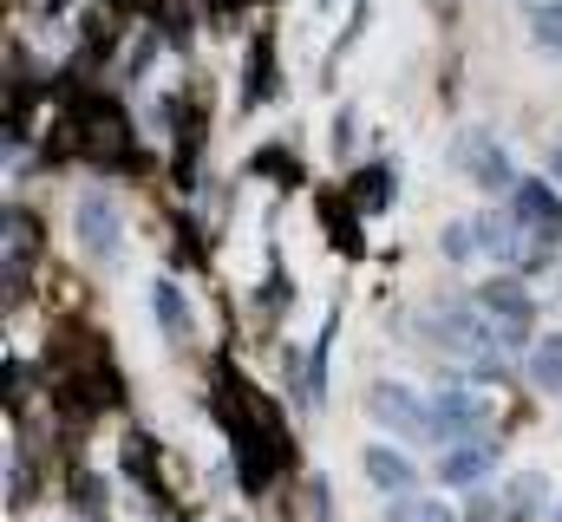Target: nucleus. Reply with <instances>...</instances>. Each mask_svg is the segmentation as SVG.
Segmentation results:
<instances>
[{"instance_id": "4", "label": "nucleus", "mask_w": 562, "mask_h": 522, "mask_svg": "<svg viewBox=\"0 0 562 522\" xmlns=\"http://www.w3.org/2000/svg\"><path fill=\"white\" fill-rule=\"evenodd\" d=\"M367 411H373L386 431H400V438H419V444H431V438H438V424H431V398H419L413 386L380 379V386L367 392Z\"/></svg>"}, {"instance_id": "3", "label": "nucleus", "mask_w": 562, "mask_h": 522, "mask_svg": "<svg viewBox=\"0 0 562 522\" xmlns=\"http://www.w3.org/2000/svg\"><path fill=\"white\" fill-rule=\"evenodd\" d=\"M451 163H458L477 190H491V196H510V190H517V170H510L504 144H497V137H484V130H458Z\"/></svg>"}, {"instance_id": "14", "label": "nucleus", "mask_w": 562, "mask_h": 522, "mask_svg": "<svg viewBox=\"0 0 562 522\" xmlns=\"http://www.w3.org/2000/svg\"><path fill=\"white\" fill-rule=\"evenodd\" d=\"M386 522H458V517H451L445 503H425V497H413V490H406V497H393Z\"/></svg>"}, {"instance_id": "12", "label": "nucleus", "mask_w": 562, "mask_h": 522, "mask_svg": "<svg viewBox=\"0 0 562 522\" xmlns=\"http://www.w3.org/2000/svg\"><path fill=\"white\" fill-rule=\"evenodd\" d=\"M530 379H537L543 398H562V333H550V340L530 347Z\"/></svg>"}, {"instance_id": "9", "label": "nucleus", "mask_w": 562, "mask_h": 522, "mask_svg": "<svg viewBox=\"0 0 562 522\" xmlns=\"http://www.w3.org/2000/svg\"><path fill=\"white\" fill-rule=\"evenodd\" d=\"M150 314H157L164 340L183 353V347H190V333H196V320H190V307H183V287H177V281H150Z\"/></svg>"}, {"instance_id": "18", "label": "nucleus", "mask_w": 562, "mask_h": 522, "mask_svg": "<svg viewBox=\"0 0 562 522\" xmlns=\"http://www.w3.org/2000/svg\"><path fill=\"white\" fill-rule=\"evenodd\" d=\"M550 183H557V190H562V144H557V150H550Z\"/></svg>"}, {"instance_id": "2", "label": "nucleus", "mask_w": 562, "mask_h": 522, "mask_svg": "<svg viewBox=\"0 0 562 522\" xmlns=\"http://www.w3.org/2000/svg\"><path fill=\"white\" fill-rule=\"evenodd\" d=\"M477 307L497 320V340H504V347H524V340H530V327H537V294H530L517 274L484 281V287H477Z\"/></svg>"}, {"instance_id": "10", "label": "nucleus", "mask_w": 562, "mask_h": 522, "mask_svg": "<svg viewBox=\"0 0 562 522\" xmlns=\"http://www.w3.org/2000/svg\"><path fill=\"white\" fill-rule=\"evenodd\" d=\"M360 464H367V477H373L386 497H406V490L419 484L413 457H406V451H393V444H367V457H360Z\"/></svg>"}, {"instance_id": "5", "label": "nucleus", "mask_w": 562, "mask_h": 522, "mask_svg": "<svg viewBox=\"0 0 562 522\" xmlns=\"http://www.w3.org/2000/svg\"><path fill=\"white\" fill-rule=\"evenodd\" d=\"M477 249H484L491 261H504V268H530V261L550 256V249L524 229L517 209H491V216H477Z\"/></svg>"}, {"instance_id": "19", "label": "nucleus", "mask_w": 562, "mask_h": 522, "mask_svg": "<svg viewBox=\"0 0 562 522\" xmlns=\"http://www.w3.org/2000/svg\"><path fill=\"white\" fill-rule=\"evenodd\" d=\"M557 522H562V510H557Z\"/></svg>"}, {"instance_id": "6", "label": "nucleus", "mask_w": 562, "mask_h": 522, "mask_svg": "<svg viewBox=\"0 0 562 522\" xmlns=\"http://www.w3.org/2000/svg\"><path fill=\"white\" fill-rule=\"evenodd\" d=\"M510 209L524 216V229H530L543 249H557V242H562V190H557V183H543V177H517Z\"/></svg>"}, {"instance_id": "11", "label": "nucleus", "mask_w": 562, "mask_h": 522, "mask_svg": "<svg viewBox=\"0 0 562 522\" xmlns=\"http://www.w3.org/2000/svg\"><path fill=\"white\" fill-rule=\"evenodd\" d=\"M543 497H550V477H543V470H517V477L504 484V522H530L543 510Z\"/></svg>"}, {"instance_id": "1", "label": "nucleus", "mask_w": 562, "mask_h": 522, "mask_svg": "<svg viewBox=\"0 0 562 522\" xmlns=\"http://www.w3.org/2000/svg\"><path fill=\"white\" fill-rule=\"evenodd\" d=\"M72 229H79V249L99 261V268H119L125 261V216L105 190H86L79 209H72Z\"/></svg>"}, {"instance_id": "13", "label": "nucleus", "mask_w": 562, "mask_h": 522, "mask_svg": "<svg viewBox=\"0 0 562 522\" xmlns=\"http://www.w3.org/2000/svg\"><path fill=\"white\" fill-rule=\"evenodd\" d=\"M530 39H537V53L562 59V0H537L530 7Z\"/></svg>"}, {"instance_id": "8", "label": "nucleus", "mask_w": 562, "mask_h": 522, "mask_svg": "<svg viewBox=\"0 0 562 522\" xmlns=\"http://www.w3.org/2000/svg\"><path fill=\"white\" fill-rule=\"evenodd\" d=\"M497 470V444L491 438H458L445 457H438V477L445 484H477V477H491Z\"/></svg>"}, {"instance_id": "15", "label": "nucleus", "mask_w": 562, "mask_h": 522, "mask_svg": "<svg viewBox=\"0 0 562 522\" xmlns=\"http://www.w3.org/2000/svg\"><path fill=\"white\" fill-rule=\"evenodd\" d=\"M438 256H445V261H471V256H477V223H445Z\"/></svg>"}, {"instance_id": "16", "label": "nucleus", "mask_w": 562, "mask_h": 522, "mask_svg": "<svg viewBox=\"0 0 562 522\" xmlns=\"http://www.w3.org/2000/svg\"><path fill=\"white\" fill-rule=\"evenodd\" d=\"M72 497H79V510H86L92 522H105V484H99V477H79Z\"/></svg>"}, {"instance_id": "17", "label": "nucleus", "mask_w": 562, "mask_h": 522, "mask_svg": "<svg viewBox=\"0 0 562 522\" xmlns=\"http://www.w3.org/2000/svg\"><path fill=\"white\" fill-rule=\"evenodd\" d=\"M386 183H393L386 170H367V177H360L353 190H360V203H367V209H386Z\"/></svg>"}, {"instance_id": "7", "label": "nucleus", "mask_w": 562, "mask_h": 522, "mask_svg": "<svg viewBox=\"0 0 562 522\" xmlns=\"http://www.w3.org/2000/svg\"><path fill=\"white\" fill-rule=\"evenodd\" d=\"M431 424H438L445 444H458V438H484V424H491V398L471 392V386L438 392V398H431Z\"/></svg>"}]
</instances>
